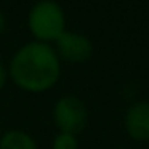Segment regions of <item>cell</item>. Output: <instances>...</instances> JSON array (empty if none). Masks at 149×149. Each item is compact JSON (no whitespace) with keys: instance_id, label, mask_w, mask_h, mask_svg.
<instances>
[{"instance_id":"3","label":"cell","mask_w":149,"mask_h":149,"mask_svg":"<svg viewBox=\"0 0 149 149\" xmlns=\"http://www.w3.org/2000/svg\"><path fill=\"white\" fill-rule=\"evenodd\" d=\"M88 112L84 101L77 96H63L53 107V120L59 128V133L77 135L87 125Z\"/></svg>"},{"instance_id":"2","label":"cell","mask_w":149,"mask_h":149,"mask_svg":"<svg viewBox=\"0 0 149 149\" xmlns=\"http://www.w3.org/2000/svg\"><path fill=\"white\" fill-rule=\"evenodd\" d=\"M29 31L37 42H56L66 32V16L61 5L55 0H39L27 16Z\"/></svg>"},{"instance_id":"9","label":"cell","mask_w":149,"mask_h":149,"mask_svg":"<svg viewBox=\"0 0 149 149\" xmlns=\"http://www.w3.org/2000/svg\"><path fill=\"white\" fill-rule=\"evenodd\" d=\"M5 31V16H3V13L0 11V34Z\"/></svg>"},{"instance_id":"6","label":"cell","mask_w":149,"mask_h":149,"mask_svg":"<svg viewBox=\"0 0 149 149\" xmlns=\"http://www.w3.org/2000/svg\"><path fill=\"white\" fill-rule=\"evenodd\" d=\"M0 149H39L29 133L23 130H8L0 138Z\"/></svg>"},{"instance_id":"8","label":"cell","mask_w":149,"mask_h":149,"mask_svg":"<svg viewBox=\"0 0 149 149\" xmlns=\"http://www.w3.org/2000/svg\"><path fill=\"white\" fill-rule=\"evenodd\" d=\"M7 77H8V72H7V68H5V64L2 61H0V90L5 87V84H7Z\"/></svg>"},{"instance_id":"7","label":"cell","mask_w":149,"mask_h":149,"mask_svg":"<svg viewBox=\"0 0 149 149\" xmlns=\"http://www.w3.org/2000/svg\"><path fill=\"white\" fill-rule=\"evenodd\" d=\"M77 135L71 133H58L53 139V149H77Z\"/></svg>"},{"instance_id":"5","label":"cell","mask_w":149,"mask_h":149,"mask_svg":"<svg viewBox=\"0 0 149 149\" xmlns=\"http://www.w3.org/2000/svg\"><path fill=\"white\" fill-rule=\"evenodd\" d=\"M125 130L136 141L149 139V101H136L127 109Z\"/></svg>"},{"instance_id":"4","label":"cell","mask_w":149,"mask_h":149,"mask_svg":"<svg viewBox=\"0 0 149 149\" xmlns=\"http://www.w3.org/2000/svg\"><path fill=\"white\" fill-rule=\"evenodd\" d=\"M56 55L69 63H84L91 58L93 45L87 36L66 31L58 40H56Z\"/></svg>"},{"instance_id":"10","label":"cell","mask_w":149,"mask_h":149,"mask_svg":"<svg viewBox=\"0 0 149 149\" xmlns=\"http://www.w3.org/2000/svg\"><path fill=\"white\" fill-rule=\"evenodd\" d=\"M119 149H123V148H119Z\"/></svg>"},{"instance_id":"1","label":"cell","mask_w":149,"mask_h":149,"mask_svg":"<svg viewBox=\"0 0 149 149\" xmlns=\"http://www.w3.org/2000/svg\"><path fill=\"white\" fill-rule=\"evenodd\" d=\"M8 74L21 90L43 93L58 82L61 64L50 43L34 40L23 45L13 55Z\"/></svg>"}]
</instances>
